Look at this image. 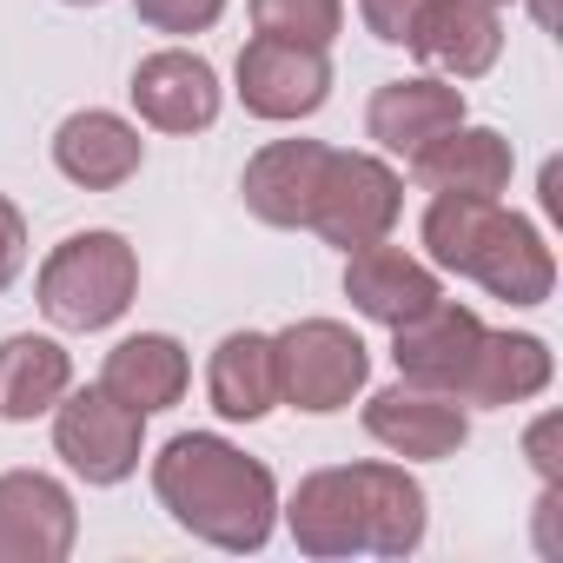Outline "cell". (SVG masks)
Wrapping results in <instances>:
<instances>
[{
	"mask_svg": "<svg viewBox=\"0 0 563 563\" xmlns=\"http://www.w3.org/2000/svg\"><path fill=\"white\" fill-rule=\"evenodd\" d=\"M286 523L306 556H411L424 543V484L405 464H332L299 477Z\"/></svg>",
	"mask_w": 563,
	"mask_h": 563,
	"instance_id": "cell-1",
	"label": "cell"
},
{
	"mask_svg": "<svg viewBox=\"0 0 563 563\" xmlns=\"http://www.w3.org/2000/svg\"><path fill=\"white\" fill-rule=\"evenodd\" d=\"M153 490L173 510V523L212 550H265V537L278 523L272 471L212 431H179L153 457Z\"/></svg>",
	"mask_w": 563,
	"mask_h": 563,
	"instance_id": "cell-2",
	"label": "cell"
},
{
	"mask_svg": "<svg viewBox=\"0 0 563 563\" xmlns=\"http://www.w3.org/2000/svg\"><path fill=\"white\" fill-rule=\"evenodd\" d=\"M424 252L431 265L471 278L504 306H543L556 286V258L543 245V232L523 212H504L497 199H464V192H438L424 212Z\"/></svg>",
	"mask_w": 563,
	"mask_h": 563,
	"instance_id": "cell-3",
	"label": "cell"
},
{
	"mask_svg": "<svg viewBox=\"0 0 563 563\" xmlns=\"http://www.w3.org/2000/svg\"><path fill=\"white\" fill-rule=\"evenodd\" d=\"M140 292V252L120 232H74L41 265V312L60 332H107Z\"/></svg>",
	"mask_w": 563,
	"mask_h": 563,
	"instance_id": "cell-4",
	"label": "cell"
},
{
	"mask_svg": "<svg viewBox=\"0 0 563 563\" xmlns=\"http://www.w3.org/2000/svg\"><path fill=\"white\" fill-rule=\"evenodd\" d=\"M272 372H278V398H286L292 411H345L365 378H372V352L352 325L339 319H299L272 339Z\"/></svg>",
	"mask_w": 563,
	"mask_h": 563,
	"instance_id": "cell-5",
	"label": "cell"
},
{
	"mask_svg": "<svg viewBox=\"0 0 563 563\" xmlns=\"http://www.w3.org/2000/svg\"><path fill=\"white\" fill-rule=\"evenodd\" d=\"M398 206H405V179L378 153H339L332 146L319 199H312V232L332 239L339 252H358L372 239H391Z\"/></svg>",
	"mask_w": 563,
	"mask_h": 563,
	"instance_id": "cell-6",
	"label": "cell"
},
{
	"mask_svg": "<svg viewBox=\"0 0 563 563\" xmlns=\"http://www.w3.org/2000/svg\"><path fill=\"white\" fill-rule=\"evenodd\" d=\"M140 431L146 418L126 411L107 385H87V391L67 385V398L54 405V451L87 484H126L140 471Z\"/></svg>",
	"mask_w": 563,
	"mask_h": 563,
	"instance_id": "cell-7",
	"label": "cell"
},
{
	"mask_svg": "<svg viewBox=\"0 0 563 563\" xmlns=\"http://www.w3.org/2000/svg\"><path fill=\"white\" fill-rule=\"evenodd\" d=\"M325 93H332L325 47L278 41V34H252L239 47V100L252 120H306L325 107Z\"/></svg>",
	"mask_w": 563,
	"mask_h": 563,
	"instance_id": "cell-8",
	"label": "cell"
},
{
	"mask_svg": "<svg viewBox=\"0 0 563 563\" xmlns=\"http://www.w3.org/2000/svg\"><path fill=\"white\" fill-rule=\"evenodd\" d=\"M80 537L74 497L47 471L0 477V563H60Z\"/></svg>",
	"mask_w": 563,
	"mask_h": 563,
	"instance_id": "cell-9",
	"label": "cell"
},
{
	"mask_svg": "<svg viewBox=\"0 0 563 563\" xmlns=\"http://www.w3.org/2000/svg\"><path fill=\"white\" fill-rule=\"evenodd\" d=\"M365 431H372L385 451L424 457V464H431V457H457V451L471 444L464 405L444 398V391H431V385H411V378H398V385H385V391L365 398Z\"/></svg>",
	"mask_w": 563,
	"mask_h": 563,
	"instance_id": "cell-10",
	"label": "cell"
},
{
	"mask_svg": "<svg viewBox=\"0 0 563 563\" xmlns=\"http://www.w3.org/2000/svg\"><path fill=\"white\" fill-rule=\"evenodd\" d=\"M325 159H332L325 140H272V146H258L245 159V179H239L245 212L258 225H278V232L312 225V199H319Z\"/></svg>",
	"mask_w": 563,
	"mask_h": 563,
	"instance_id": "cell-11",
	"label": "cell"
},
{
	"mask_svg": "<svg viewBox=\"0 0 563 563\" xmlns=\"http://www.w3.org/2000/svg\"><path fill=\"white\" fill-rule=\"evenodd\" d=\"M345 299H352L372 325L398 332V325L424 319V312L444 299V286H438V272H431L424 258H411L405 245L372 239V245L345 252Z\"/></svg>",
	"mask_w": 563,
	"mask_h": 563,
	"instance_id": "cell-12",
	"label": "cell"
},
{
	"mask_svg": "<svg viewBox=\"0 0 563 563\" xmlns=\"http://www.w3.org/2000/svg\"><path fill=\"white\" fill-rule=\"evenodd\" d=\"M484 332H490V325H484L471 306L438 299L424 319H411V325H398V332H391L398 378H411V385H431V391L457 398V391H464V378H471V358H477ZM457 405H464V398H457Z\"/></svg>",
	"mask_w": 563,
	"mask_h": 563,
	"instance_id": "cell-13",
	"label": "cell"
},
{
	"mask_svg": "<svg viewBox=\"0 0 563 563\" xmlns=\"http://www.w3.org/2000/svg\"><path fill=\"white\" fill-rule=\"evenodd\" d=\"M133 107L146 126L159 133H206L219 120V74L212 60L186 54V47H166V54H146L133 67Z\"/></svg>",
	"mask_w": 563,
	"mask_h": 563,
	"instance_id": "cell-14",
	"label": "cell"
},
{
	"mask_svg": "<svg viewBox=\"0 0 563 563\" xmlns=\"http://www.w3.org/2000/svg\"><path fill=\"white\" fill-rule=\"evenodd\" d=\"M510 140L497 126H451L411 153V179L424 192H464V199H497L510 186Z\"/></svg>",
	"mask_w": 563,
	"mask_h": 563,
	"instance_id": "cell-15",
	"label": "cell"
},
{
	"mask_svg": "<svg viewBox=\"0 0 563 563\" xmlns=\"http://www.w3.org/2000/svg\"><path fill=\"white\" fill-rule=\"evenodd\" d=\"M411 54L451 80H484L504 54V21L490 0H431L411 34Z\"/></svg>",
	"mask_w": 563,
	"mask_h": 563,
	"instance_id": "cell-16",
	"label": "cell"
},
{
	"mask_svg": "<svg viewBox=\"0 0 563 563\" xmlns=\"http://www.w3.org/2000/svg\"><path fill=\"white\" fill-rule=\"evenodd\" d=\"M457 120H464V93H457V80H431V74L385 80V87L372 93V107H365V133H372L385 153H398V159H411L424 140L451 133Z\"/></svg>",
	"mask_w": 563,
	"mask_h": 563,
	"instance_id": "cell-17",
	"label": "cell"
},
{
	"mask_svg": "<svg viewBox=\"0 0 563 563\" xmlns=\"http://www.w3.org/2000/svg\"><path fill=\"white\" fill-rule=\"evenodd\" d=\"M140 159H146L140 126H126L120 113H100V107L67 113L60 133H54V166H60L74 186H87V192H113V186H126V179L140 173Z\"/></svg>",
	"mask_w": 563,
	"mask_h": 563,
	"instance_id": "cell-18",
	"label": "cell"
},
{
	"mask_svg": "<svg viewBox=\"0 0 563 563\" xmlns=\"http://www.w3.org/2000/svg\"><path fill=\"white\" fill-rule=\"evenodd\" d=\"M186 378H192L186 345H179V339H166V332L120 339V345L107 352V372H100V385H107L126 411H140V418L173 411V405L186 398Z\"/></svg>",
	"mask_w": 563,
	"mask_h": 563,
	"instance_id": "cell-19",
	"label": "cell"
},
{
	"mask_svg": "<svg viewBox=\"0 0 563 563\" xmlns=\"http://www.w3.org/2000/svg\"><path fill=\"white\" fill-rule=\"evenodd\" d=\"M550 345L530 339V332H484L477 358H471V378H464V405H530L543 385H550Z\"/></svg>",
	"mask_w": 563,
	"mask_h": 563,
	"instance_id": "cell-20",
	"label": "cell"
},
{
	"mask_svg": "<svg viewBox=\"0 0 563 563\" xmlns=\"http://www.w3.org/2000/svg\"><path fill=\"white\" fill-rule=\"evenodd\" d=\"M206 391H212V411L225 424H252L278 405V372H272V339L265 332H225L219 352H212V372H206Z\"/></svg>",
	"mask_w": 563,
	"mask_h": 563,
	"instance_id": "cell-21",
	"label": "cell"
},
{
	"mask_svg": "<svg viewBox=\"0 0 563 563\" xmlns=\"http://www.w3.org/2000/svg\"><path fill=\"white\" fill-rule=\"evenodd\" d=\"M74 385V358L54 339H0V418L8 424H34L41 411H54Z\"/></svg>",
	"mask_w": 563,
	"mask_h": 563,
	"instance_id": "cell-22",
	"label": "cell"
},
{
	"mask_svg": "<svg viewBox=\"0 0 563 563\" xmlns=\"http://www.w3.org/2000/svg\"><path fill=\"white\" fill-rule=\"evenodd\" d=\"M252 27L278 34V41L332 47L339 27H345V0H252Z\"/></svg>",
	"mask_w": 563,
	"mask_h": 563,
	"instance_id": "cell-23",
	"label": "cell"
},
{
	"mask_svg": "<svg viewBox=\"0 0 563 563\" xmlns=\"http://www.w3.org/2000/svg\"><path fill=\"white\" fill-rule=\"evenodd\" d=\"M133 14L153 34H206L225 14V0H133Z\"/></svg>",
	"mask_w": 563,
	"mask_h": 563,
	"instance_id": "cell-24",
	"label": "cell"
},
{
	"mask_svg": "<svg viewBox=\"0 0 563 563\" xmlns=\"http://www.w3.org/2000/svg\"><path fill=\"white\" fill-rule=\"evenodd\" d=\"M424 8H431V0H358L365 27H372V34H378L385 47H411V34H418Z\"/></svg>",
	"mask_w": 563,
	"mask_h": 563,
	"instance_id": "cell-25",
	"label": "cell"
},
{
	"mask_svg": "<svg viewBox=\"0 0 563 563\" xmlns=\"http://www.w3.org/2000/svg\"><path fill=\"white\" fill-rule=\"evenodd\" d=\"M21 265H27V219H21V206L0 192V292L21 278Z\"/></svg>",
	"mask_w": 563,
	"mask_h": 563,
	"instance_id": "cell-26",
	"label": "cell"
},
{
	"mask_svg": "<svg viewBox=\"0 0 563 563\" xmlns=\"http://www.w3.org/2000/svg\"><path fill=\"white\" fill-rule=\"evenodd\" d=\"M530 457H537V477H543V484H556V457H550V418L530 431Z\"/></svg>",
	"mask_w": 563,
	"mask_h": 563,
	"instance_id": "cell-27",
	"label": "cell"
},
{
	"mask_svg": "<svg viewBox=\"0 0 563 563\" xmlns=\"http://www.w3.org/2000/svg\"><path fill=\"white\" fill-rule=\"evenodd\" d=\"M523 8L537 14V27H556V0H523Z\"/></svg>",
	"mask_w": 563,
	"mask_h": 563,
	"instance_id": "cell-28",
	"label": "cell"
},
{
	"mask_svg": "<svg viewBox=\"0 0 563 563\" xmlns=\"http://www.w3.org/2000/svg\"><path fill=\"white\" fill-rule=\"evenodd\" d=\"M67 8H100V0H67Z\"/></svg>",
	"mask_w": 563,
	"mask_h": 563,
	"instance_id": "cell-29",
	"label": "cell"
},
{
	"mask_svg": "<svg viewBox=\"0 0 563 563\" xmlns=\"http://www.w3.org/2000/svg\"><path fill=\"white\" fill-rule=\"evenodd\" d=\"M490 8H504V0H490Z\"/></svg>",
	"mask_w": 563,
	"mask_h": 563,
	"instance_id": "cell-30",
	"label": "cell"
}]
</instances>
